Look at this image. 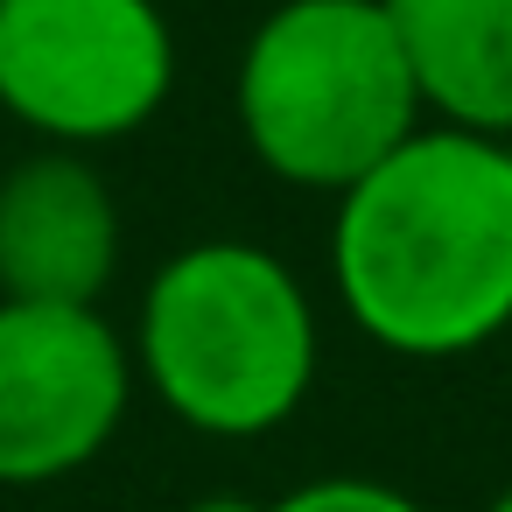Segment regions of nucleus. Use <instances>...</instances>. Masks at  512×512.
Segmentation results:
<instances>
[{"label":"nucleus","instance_id":"7ed1b4c3","mask_svg":"<svg viewBox=\"0 0 512 512\" xmlns=\"http://www.w3.org/2000/svg\"><path fill=\"white\" fill-rule=\"evenodd\" d=\"M421 85L386 0H281L239 57V134L295 190L344 197L421 134Z\"/></svg>","mask_w":512,"mask_h":512},{"label":"nucleus","instance_id":"f257e3e1","mask_svg":"<svg viewBox=\"0 0 512 512\" xmlns=\"http://www.w3.org/2000/svg\"><path fill=\"white\" fill-rule=\"evenodd\" d=\"M330 267L344 316L393 358H463L512 330V155L421 127L337 197Z\"/></svg>","mask_w":512,"mask_h":512},{"label":"nucleus","instance_id":"6e6552de","mask_svg":"<svg viewBox=\"0 0 512 512\" xmlns=\"http://www.w3.org/2000/svg\"><path fill=\"white\" fill-rule=\"evenodd\" d=\"M253 512H421V505L379 477H316V484H295L281 498H260Z\"/></svg>","mask_w":512,"mask_h":512},{"label":"nucleus","instance_id":"1a4fd4ad","mask_svg":"<svg viewBox=\"0 0 512 512\" xmlns=\"http://www.w3.org/2000/svg\"><path fill=\"white\" fill-rule=\"evenodd\" d=\"M484 512H512V484H505V491H498V498H491Z\"/></svg>","mask_w":512,"mask_h":512},{"label":"nucleus","instance_id":"423d86ee","mask_svg":"<svg viewBox=\"0 0 512 512\" xmlns=\"http://www.w3.org/2000/svg\"><path fill=\"white\" fill-rule=\"evenodd\" d=\"M120 267V197L71 155L43 148L0 176V302L99 309Z\"/></svg>","mask_w":512,"mask_h":512},{"label":"nucleus","instance_id":"9d476101","mask_svg":"<svg viewBox=\"0 0 512 512\" xmlns=\"http://www.w3.org/2000/svg\"><path fill=\"white\" fill-rule=\"evenodd\" d=\"M505 155H512V141H505Z\"/></svg>","mask_w":512,"mask_h":512},{"label":"nucleus","instance_id":"f03ea898","mask_svg":"<svg viewBox=\"0 0 512 512\" xmlns=\"http://www.w3.org/2000/svg\"><path fill=\"white\" fill-rule=\"evenodd\" d=\"M134 372L197 435H267L316 386V309L267 246H183L141 295Z\"/></svg>","mask_w":512,"mask_h":512},{"label":"nucleus","instance_id":"20e7f679","mask_svg":"<svg viewBox=\"0 0 512 512\" xmlns=\"http://www.w3.org/2000/svg\"><path fill=\"white\" fill-rule=\"evenodd\" d=\"M176 92V29L155 0H0V106L50 148L141 134Z\"/></svg>","mask_w":512,"mask_h":512},{"label":"nucleus","instance_id":"39448f33","mask_svg":"<svg viewBox=\"0 0 512 512\" xmlns=\"http://www.w3.org/2000/svg\"><path fill=\"white\" fill-rule=\"evenodd\" d=\"M134 400V351L99 309L0 302V484H57L106 456Z\"/></svg>","mask_w":512,"mask_h":512},{"label":"nucleus","instance_id":"0eeeda50","mask_svg":"<svg viewBox=\"0 0 512 512\" xmlns=\"http://www.w3.org/2000/svg\"><path fill=\"white\" fill-rule=\"evenodd\" d=\"M421 106L449 127L512 141V0H386Z\"/></svg>","mask_w":512,"mask_h":512}]
</instances>
